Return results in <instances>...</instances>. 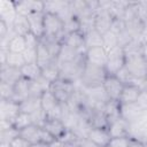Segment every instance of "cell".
Returning <instances> with one entry per match:
<instances>
[{
  "mask_svg": "<svg viewBox=\"0 0 147 147\" xmlns=\"http://www.w3.org/2000/svg\"><path fill=\"white\" fill-rule=\"evenodd\" d=\"M140 92H141V88L138 85H124L122 94L119 96V103L137 102V99Z\"/></svg>",
  "mask_w": 147,
  "mask_h": 147,
  "instance_id": "7402d4cb",
  "label": "cell"
},
{
  "mask_svg": "<svg viewBox=\"0 0 147 147\" xmlns=\"http://www.w3.org/2000/svg\"><path fill=\"white\" fill-rule=\"evenodd\" d=\"M0 94H1V100H13L14 85L5 82H0Z\"/></svg>",
  "mask_w": 147,
  "mask_h": 147,
  "instance_id": "8d00e7d4",
  "label": "cell"
},
{
  "mask_svg": "<svg viewBox=\"0 0 147 147\" xmlns=\"http://www.w3.org/2000/svg\"><path fill=\"white\" fill-rule=\"evenodd\" d=\"M51 147H64V145H63V142H61L60 140H56L55 142H53V144L51 145Z\"/></svg>",
  "mask_w": 147,
  "mask_h": 147,
  "instance_id": "c3c4849f",
  "label": "cell"
},
{
  "mask_svg": "<svg viewBox=\"0 0 147 147\" xmlns=\"http://www.w3.org/2000/svg\"><path fill=\"white\" fill-rule=\"evenodd\" d=\"M64 22L55 13H44V37L48 39H57L61 41L63 37Z\"/></svg>",
  "mask_w": 147,
  "mask_h": 147,
  "instance_id": "7a4b0ae2",
  "label": "cell"
},
{
  "mask_svg": "<svg viewBox=\"0 0 147 147\" xmlns=\"http://www.w3.org/2000/svg\"><path fill=\"white\" fill-rule=\"evenodd\" d=\"M76 87H77V84L71 83L65 79H62V78H59L57 80L51 83L49 90L54 93V95L56 96L59 102L64 105V103H68V101L72 96L74 92L76 91Z\"/></svg>",
  "mask_w": 147,
  "mask_h": 147,
  "instance_id": "5b68a950",
  "label": "cell"
},
{
  "mask_svg": "<svg viewBox=\"0 0 147 147\" xmlns=\"http://www.w3.org/2000/svg\"><path fill=\"white\" fill-rule=\"evenodd\" d=\"M13 31L18 34V36H25L30 32V24H29V21H28V17L24 16V15H20L17 14L15 20H14V23H13V26H11Z\"/></svg>",
  "mask_w": 147,
  "mask_h": 147,
  "instance_id": "d4e9b609",
  "label": "cell"
},
{
  "mask_svg": "<svg viewBox=\"0 0 147 147\" xmlns=\"http://www.w3.org/2000/svg\"><path fill=\"white\" fill-rule=\"evenodd\" d=\"M17 14L28 16L31 13H45V1H31L22 0L14 1Z\"/></svg>",
  "mask_w": 147,
  "mask_h": 147,
  "instance_id": "8fae6325",
  "label": "cell"
},
{
  "mask_svg": "<svg viewBox=\"0 0 147 147\" xmlns=\"http://www.w3.org/2000/svg\"><path fill=\"white\" fill-rule=\"evenodd\" d=\"M106 147H110V146H109V145H108V146H106Z\"/></svg>",
  "mask_w": 147,
  "mask_h": 147,
  "instance_id": "f907efd6",
  "label": "cell"
},
{
  "mask_svg": "<svg viewBox=\"0 0 147 147\" xmlns=\"http://www.w3.org/2000/svg\"><path fill=\"white\" fill-rule=\"evenodd\" d=\"M84 56L86 62L90 64L101 67V68H105L107 64V51L103 46L91 47L85 49Z\"/></svg>",
  "mask_w": 147,
  "mask_h": 147,
  "instance_id": "ba28073f",
  "label": "cell"
},
{
  "mask_svg": "<svg viewBox=\"0 0 147 147\" xmlns=\"http://www.w3.org/2000/svg\"><path fill=\"white\" fill-rule=\"evenodd\" d=\"M26 17L30 24V32L41 39L44 37V13H31Z\"/></svg>",
  "mask_w": 147,
  "mask_h": 147,
  "instance_id": "d6986e66",
  "label": "cell"
},
{
  "mask_svg": "<svg viewBox=\"0 0 147 147\" xmlns=\"http://www.w3.org/2000/svg\"><path fill=\"white\" fill-rule=\"evenodd\" d=\"M23 56L26 63H37V48L36 49L26 48L23 53Z\"/></svg>",
  "mask_w": 147,
  "mask_h": 147,
  "instance_id": "60d3db41",
  "label": "cell"
},
{
  "mask_svg": "<svg viewBox=\"0 0 147 147\" xmlns=\"http://www.w3.org/2000/svg\"><path fill=\"white\" fill-rule=\"evenodd\" d=\"M146 111H144L137 102L131 103H119V117L126 121L129 124L136 122Z\"/></svg>",
  "mask_w": 147,
  "mask_h": 147,
  "instance_id": "30bf717a",
  "label": "cell"
},
{
  "mask_svg": "<svg viewBox=\"0 0 147 147\" xmlns=\"http://www.w3.org/2000/svg\"><path fill=\"white\" fill-rule=\"evenodd\" d=\"M30 83L31 80L22 77L20 78L15 85H14V96H13V100L16 101V102H22L24 101L25 99L29 98L30 95Z\"/></svg>",
  "mask_w": 147,
  "mask_h": 147,
  "instance_id": "e0dca14e",
  "label": "cell"
},
{
  "mask_svg": "<svg viewBox=\"0 0 147 147\" xmlns=\"http://www.w3.org/2000/svg\"><path fill=\"white\" fill-rule=\"evenodd\" d=\"M41 131H42V127H40L36 124H31V125L22 129L20 131V136L22 138H24L25 140H28L30 144H37V142H40Z\"/></svg>",
  "mask_w": 147,
  "mask_h": 147,
  "instance_id": "603a6c76",
  "label": "cell"
},
{
  "mask_svg": "<svg viewBox=\"0 0 147 147\" xmlns=\"http://www.w3.org/2000/svg\"><path fill=\"white\" fill-rule=\"evenodd\" d=\"M140 88H141V91L147 92V77H145V78L141 80V83H140Z\"/></svg>",
  "mask_w": 147,
  "mask_h": 147,
  "instance_id": "f6af8a7d",
  "label": "cell"
},
{
  "mask_svg": "<svg viewBox=\"0 0 147 147\" xmlns=\"http://www.w3.org/2000/svg\"><path fill=\"white\" fill-rule=\"evenodd\" d=\"M125 65V53L123 47L116 46L107 52V64L105 70L107 75L115 76Z\"/></svg>",
  "mask_w": 147,
  "mask_h": 147,
  "instance_id": "3957f363",
  "label": "cell"
},
{
  "mask_svg": "<svg viewBox=\"0 0 147 147\" xmlns=\"http://www.w3.org/2000/svg\"><path fill=\"white\" fill-rule=\"evenodd\" d=\"M125 68L139 80H142L145 77H147L146 59L141 53L125 55Z\"/></svg>",
  "mask_w": 147,
  "mask_h": 147,
  "instance_id": "277c9868",
  "label": "cell"
},
{
  "mask_svg": "<svg viewBox=\"0 0 147 147\" xmlns=\"http://www.w3.org/2000/svg\"><path fill=\"white\" fill-rule=\"evenodd\" d=\"M115 76L119 79V82H121L123 85H138V86H140L141 80L137 79V78L125 68V65H124Z\"/></svg>",
  "mask_w": 147,
  "mask_h": 147,
  "instance_id": "1f68e13d",
  "label": "cell"
},
{
  "mask_svg": "<svg viewBox=\"0 0 147 147\" xmlns=\"http://www.w3.org/2000/svg\"><path fill=\"white\" fill-rule=\"evenodd\" d=\"M129 137L133 140L147 144V113L130 124Z\"/></svg>",
  "mask_w": 147,
  "mask_h": 147,
  "instance_id": "8992f818",
  "label": "cell"
},
{
  "mask_svg": "<svg viewBox=\"0 0 147 147\" xmlns=\"http://www.w3.org/2000/svg\"><path fill=\"white\" fill-rule=\"evenodd\" d=\"M22 78L21 69L11 68L8 65H2L0 69V82H5L11 85H15V83Z\"/></svg>",
  "mask_w": 147,
  "mask_h": 147,
  "instance_id": "44dd1931",
  "label": "cell"
},
{
  "mask_svg": "<svg viewBox=\"0 0 147 147\" xmlns=\"http://www.w3.org/2000/svg\"><path fill=\"white\" fill-rule=\"evenodd\" d=\"M40 103H41V109L47 114L51 110H53L56 106L60 105L59 100L56 99V96L54 95V93L51 90L45 91L41 96H40Z\"/></svg>",
  "mask_w": 147,
  "mask_h": 147,
  "instance_id": "cb8c5ba5",
  "label": "cell"
},
{
  "mask_svg": "<svg viewBox=\"0 0 147 147\" xmlns=\"http://www.w3.org/2000/svg\"><path fill=\"white\" fill-rule=\"evenodd\" d=\"M30 147H51V146L46 145V144H42V142H37V144H31Z\"/></svg>",
  "mask_w": 147,
  "mask_h": 147,
  "instance_id": "7dc6e473",
  "label": "cell"
},
{
  "mask_svg": "<svg viewBox=\"0 0 147 147\" xmlns=\"http://www.w3.org/2000/svg\"><path fill=\"white\" fill-rule=\"evenodd\" d=\"M86 138L91 140L94 145L98 147H106L109 145V141L111 139L109 132L107 129L101 127H91L86 134Z\"/></svg>",
  "mask_w": 147,
  "mask_h": 147,
  "instance_id": "9a60e30c",
  "label": "cell"
},
{
  "mask_svg": "<svg viewBox=\"0 0 147 147\" xmlns=\"http://www.w3.org/2000/svg\"><path fill=\"white\" fill-rule=\"evenodd\" d=\"M24 39H25L26 48H30V49H36L39 45V41H40V39L38 37H36L32 32H29L28 34H25Z\"/></svg>",
  "mask_w": 147,
  "mask_h": 147,
  "instance_id": "ab89813d",
  "label": "cell"
},
{
  "mask_svg": "<svg viewBox=\"0 0 147 147\" xmlns=\"http://www.w3.org/2000/svg\"><path fill=\"white\" fill-rule=\"evenodd\" d=\"M141 54H142V56L147 60V44L141 45Z\"/></svg>",
  "mask_w": 147,
  "mask_h": 147,
  "instance_id": "bcb514c9",
  "label": "cell"
},
{
  "mask_svg": "<svg viewBox=\"0 0 147 147\" xmlns=\"http://www.w3.org/2000/svg\"><path fill=\"white\" fill-rule=\"evenodd\" d=\"M22 77L29 80H36L41 76V68L38 63H25L21 68Z\"/></svg>",
  "mask_w": 147,
  "mask_h": 147,
  "instance_id": "83f0119b",
  "label": "cell"
},
{
  "mask_svg": "<svg viewBox=\"0 0 147 147\" xmlns=\"http://www.w3.org/2000/svg\"><path fill=\"white\" fill-rule=\"evenodd\" d=\"M52 61H54V59L51 56L47 47L42 41H39V45L37 47V63L40 65V68H44Z\"/></svg>",
  "mask_w": 147,
  "mask_h": 147,
  "instance_id": "4dcf8cb0",
  "label": "cell"
},
{
  "mask_svg": "<svg viewBox=\"0 0 147 147\" xmlns=\"http://www.w3.org/2000/svg\"><path fill=\"white\" fill-rule=\"evenodd\" d=\"M25 60L23 54L21 53H14V52H7V56H6V64L8 67L11 68H16V69H21L24 64H25Z\"/></svg>",
  "mask_w": 147,
  "mask_h": 147,
  "instance_id": "d6a6232c",
  "label": "cell"
},
{
  "mask_svg": "<svg viewBox=\"0 0 147 147\" xmlns=\"http://www.w3.org/2000/svg\"><path fill=\"white\" fill-rule=\"evenodd\" d=\"M137 103L140 106V108L147 113V92L141 91L138 99H137Z\"/></svg>",
  "mask_w": 147,
  "mask_h": 147,
  "instance_id": "7bdbcfd3",
  "label": "cell"
},
{
  "mask_svg": "<svg viewBox=\"0 0 147 147\" xmlns=\"http://www.w3.org/2000/svg\"><path fill=\"white\" fill-rule=\"evenodd\" d=\"M117 37H118V46H121V47H125L126 45H129L131 41L134 40L126 29L122 30V31L117 34Z\"/></svg>",
  "mask_w": 147,
  "mask_h": 147,
  "instance_id": "f35d334b",
  "label": "cell"
},
{
  "mask_svg": "<svg viewBox=\"0 0 147 147\" xmlns=\"http://www.w3.org/2000/svg\"><path fill=\"white\" fill-rule=\"evenodd\" d=\"M2 48V47H1ZM7 51L9 52H14V53H21L23 54L24 51L26 49V44H25V39L23 36H18L15 34L13 38H10L7 41V45L5 47Z\"/></svg>",
  "mask_w": 147,
  "mask_h": 147,
  "instance_id": "4316f807",
  "label": "cell"
},
{
  "mask_svg": "<svg viewBox=\"0 0 147 147\" xmlns=\"http://www.w3.org/2000/svg\"><path fill=\"white\" fill-rule=\"evenodd\" d=\"M17 15L14 1H1L0 2V20L6 22L10 28L13 26L14 20Z\"/></svg>",
  "mask_w": 147,
  "mask_h": 147,
  "instance_id": "ac0fdd59",
  "label": "cell"
},
{
  "mask_svg": "<svg viewBox=\"0 0 147 147\" xmlns=\"http://www.w3.org/2000/svg\"><path fill=\"white\" fill-rule=\"evenodd\" d=\"M99 46H103V39L100 32L93 29L87 33H85V49L91 47H99Z\"/></svg>",
  "mask_w": 147,
  "mask_h": 147,
  "instance_id": "f1b7e54d",
  "label": "cell"
},
{
  "mask_svg": "<svg viewBox=\"0 0 147 147\" xmlns=\"http://www.w3.org/2000/svg\"><path fill=\"white\" fill-rule=\"evenodd\" d=\"M102 86H103V88H105V91H106L109 100L118 101L119 102V96L122 94V91H123L124 85L119 82V79L116 76L107 75V77L103 80Z\"/></svg>",
  "mask_w": 147,
  "mask_h": 147,
  "instance_id": "9c48e42d",
  "label": "cell"
},
{
  "mask_svg": "<svg viewBox=\"0 0 147 147\" xmlns=\"http://www.w3.org/2000/svg\"><path fill=\"white\" fill-rule=\"evenodd\" d=\"M9 146H10V147H30L31 144H30L28 140H25L24 138H22L21 136H18V137H16V138L9 144Z\"/></svg>",
  "mask_w": 147,
  "mask_h": 147,
  "instance_id": "b9f144b4",
  "label": "cell"
},
{
  "mask_svg": "<svg viewBox=\"0 0 147 147\" xmlns=\"http://www.w3.org/2000/svg\"><path fill=\"white\" fill-rule=\"evenodd\" d=\"M129 127H130V124L126 121H124L123 118L118 117L109 123L107 130L111 138L129 137Z\"/></svg>",
  "mask_w": 147,
  "mask_h": 147,
  "instance_id": "2e32d148",
  "label": "cell"
},
{
  "mask_svg": "<svg viewBox=\"0 0 147 147\" xmlns=\"http://www.w3.org/2000/svg\"><path fill=\"white\" fill-rule=\"evenodd\" d=\"M114 20H115L114 16L109 13L107 8L100 7V9L95 13V16H94V29L101 34H103L105 32L111 29Z\"/></svg>",
  "mask_w": 147,
  "mask_h": 147,
  "instance_id": "52a82bcc",
  "label": "cell"
},
{
  "mask_svg": "<svg viewBox=\"0 0 147 147\" xmlns=\"http://www.w3.org/2000/svg\"><path fill=\"white\" fill-rule=\"evenodd\" d=\"M131 142L130 137H117V138H111L109 141L110 147H129Z\"/></svg>",
  "mask_w": 147,
  "mask_h": 147,
  "instance_id": "74e56055",
  "label": "cell"
},
{
  "mask_svg": "<svg viewBox=\"0 0 147 147\" xmlns=\"http://www.w3.org/2000/svg\"><path fill=\"white\" fill-rule=\"evenodd\" d=\"M31 124H33V123H32V119H31L30 114L22 113V111H21V113L16 116V118L13 121V126H14L16 130H18V131H21L22 129H24V127H26V126H29V125H31Z\"/></svg>",
  "mask_w": 147,
  "mask_h": 147,
  "instance_id": "836d02e7",
  "label": "cell"
},
{
  "mask_svg": "<svg viewBox=\"0 0 147 147\" xmlns=\"http://www.w3.org/2000/svg\"><path fill=\"white\" fill-rule=\"evenodd\" d=\"M102 39H103V47L106 48L107 52H108L109 49H111V48L118 46V37H117V34H116L114 31H111V30L105 32V33L102 34Z\"/></svg>",
  "mask_w": 147,
  "mask_h": 147,
  "instance_id": "e575fe53",
  "label": "cell"
},
{
  "mask_svg": "<svg viewBox=\"0 0 147 147\" xmlns=\"http://www.w3.org/2000/svg\"><path fill=\"white\" fill-rule=\"evenodd\" d=\"M21 113L20 103L14 100H1L0 101V116L1 119L13 123L16 116Z\"/></svg>",
  "mask_w": 147,
  "mask_h": 147,
  "instance_id": "7c38bea8",
  "label": "cell"
},
{
  "mask_svg": "<svg viewBox=\"0 0 147 147\" xmlns=\"http://www.w3.org/2000/svg\"><path fill=\"white\" fill-rule=\"evenodd\" d=\"M61 42L75 49L85 51V33L82 30L71 31L69 33H65L62 37Z\"/></svg>",
  "mask_w": 147,
  "mask_h": 147,
  "instance_id": "4fadbf2b",
  "label": "cell"
},
{
  "mask_svg": "<svg viewBox=\"0 0 147 147\" xmlns=\"http://www.w3.org/2000/svg\"><path fill=\"white\" fill-rule=\"evenodd\" d=\"M129 147H147V144H144V142H140L138 140L131 139V142H130V146Z\"/></svg>",
  "mask_w": 147,
  "mask_h": 147,
  "instance_id": "ee69618b",
  "label": "cell"
},
{
  "mask_svg": "<svg viewBox=\"0 0 147 147\" xmlns=\"http://www.w3.org/2000/svg\"><path fill=\"white\" fill-rule=\"evenodd\" d=\"M42 129L49 132L56 140H61L68 132V129L63 123V121L55 118H47L42 125Z\"/></svg>",
  "mask_w": 147,
  "mask_h": 147,
  "instance_id": "5bb4252c",
  "label": "cell"
},
{
  "mask_svg": "<svg viewBox=\"0 0 147 147\" xmlns=\"http://www.w3.org/2000/svg\"><path fill=\"white\" fill-rule=\"evenodd\" d=\"M18 136H20V131L16 130L14 126L8 130L0 131V144H10Z\"/></svg>",
  "mask_w": 147,
  "mask_h": 147,
  "instance_id": "d590c367",
  "label": "cell"
},
{
  "mask_svg": "<svg viewBox=\"0 0 147 147\" xmlns=\"http://www.w3.org/2000/svg\"><path fill=\"white\" fill-rule=\"evenodd\" d=\"M41 76L46 78L48 82L53 83L60 78V67L56 60L52 61L44 68H41Z\"/></svg>",
  "mask_w": 147,
  "mask_h": 147,
  "instance_id": "484cf974",
  "label": "cell"
},
{
  "mask_svg": "<svg viewBox=\"0 0 147 147\" xmlns=\"http://www.w3.org/2000/svg\"><path fill=\"white\" fill-rule=\"evenodd\" d=\"M146 68H147V60H146Z\"/></svg>",
  "mask_w": 147,
  "mask_h": 147,
  "instance_id": "681fc988",
  "label": "cell"
},
{
  "mask_svg": "<svg viewBox=\"0 0 147 147\" xmlns=\"http://www.w3.org/2000/svg\"><path fill=\"white\" fill-rule=\"evenodd\" d=\"M85 51H79V49H75L70 46H67L64 44H62L61 46V51L59 53V56L56 59L57 63H68V62H72L75 60H77L82 54H84Z\"/></svg>",
  "mask_w": 147,
  "mask_h": 147,
  "instance_id": "ffe728a7",
  "label": "cell"
},
{
  "mask_svg": "<svg viewBox=\"0 0 147 147\" xmlns=\"http://www.w3.org/2000/svg\"><path fill=\"white\" fill-rule=\"evenodd\" d=\"M41 108V103H40V98H34V96H29L28 99H25L24 101L20 102V109L22 113H26V114H32L36 110Z\"/></svg>",
  "mask_w": 147,
  "mask_h": 147,
  "instance_id": "f546056e",
  "label": "cell"
},
{
  "mask_svg": "<svg viewBox=\"0 0 147 147\" xmlns=\"http://www.w3.org/2000/svg\"><path fill=\"white\" fill-rule=\"evenodd\" d=\"M106 77H107V72L105 68L96 67L86 62L78 85L82 86L83 88H92V87L101 86Z\"/></svg>",
  "mask_w": 147,
  "mask_h": 147,
  "instance_id": "6da1fadb",
  "label": "cell"
}]
</instances>
